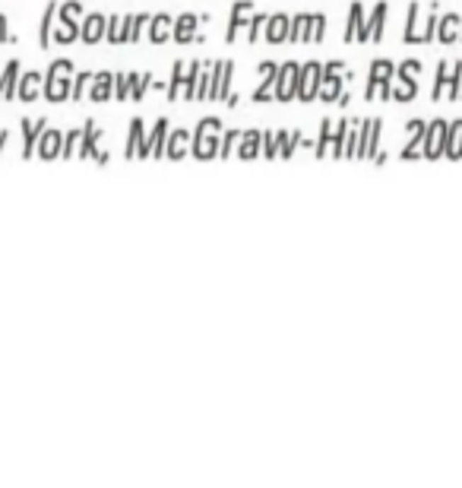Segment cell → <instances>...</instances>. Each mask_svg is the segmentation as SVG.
I'll return each mask as SVG.
<instances>
[{
    "label": "cell",
    "mask_w": 462,
    "mask_h": 488,
    "mask_svg": "<svg viewBox=\"0 0 462 488\" xmlns=\"http://www.w3.org/2000/svg\"><path fill=\"white\" fill-rule=\"evenodd\" d=\"M345 83H351V73H345V64L342 60H329V64H323V73H320V101L326 105H332V101H339V96L345 92Z\"/></svg>",
    "instance_id": "obj_6"
},
{
    "label": "cell",
    "mask_w": 462,
    "mask_h": 488,
    "mask_svg": "<svg viewBox=\"0 0 462 488\" xmlns=\"http://www.w3.org/2000/svg\"><path fill=\"white\" fill-rule=\"evenodd\" d=\"M184 64L181 60H174V67H171V79H168V101H178L181 99V89H184Z\"/></svg>",
    "instance_id": "obj_37"
},
{
    "label": "cell",
    "mask_w": 462,
    "mask_h": 488,
    "mask_svg": "<svg viewBox=\"0 0 462 488\" xmlns=\"http://www.w3.org/2000/svg\"><path fill=\"white\" fill-rule=\"evenodd\" d=\"M168 131H171V127H168L165 118L155 121V127L146 133V137H142V143L137 149V159H149V155L162 159V155H165V143H168Z\"/></svg>",
    "instance_id": "obj_10"
},
{
    "label": "cell",
    "mask_w": 462,
    "mask_h": 488,
    "mask_svg": "<svg viewBox=\"0 0 462 488\" xmlns=\"http://www.w3.org/2000/svg\"><path fill=\"white\" fill-rule=\"evenodd\" d=\"M415 96H418V77L396 79V83H393V101H412Z\"/></svg>",
    "instance_id": "obj_36"
},
{
    "label": "cell",
    "mask_w": 462,
    "mask_h": 488,
    "mask_svg": "<svg viewBox=\"0 0 462 488\" xmlns=\"http://www.w3.org/2000/svg\"><path fill=\"white\" fill-rule=\"evenodd\" d=\"M149 13H127L124 16V26H127V42H140L142 35H146V29H149Z\"/></svg>",
    "instance_id": "obj_35"
},
{
    "label": "cell",
    "mask_w": 462,
    "mask_h": 488,
    "mask_svg": "<svg viewBox=\"0 0 462 488\" xmlns=\"http://www.w3.org/2000/svg\"><path fill=\"white\" fill-rule=\"evenodd\" d=\"M0 42H13V35H10V23H6L4 13H0Z\"/></svg>",
    "instance_id": "obj_56"
},
{
    "label": "cell",
    "mask_w": 462,
    "mask_h": 488,
    "mask_svg": "<svg viewBox=\"0 0 462 488\" xmlns=\"http://www.w3.org/2000/svg\"><path fill=\"white\" fill-rule=\"evenodd\" d=\"M459 86H462V60L456 64H446L440 60L437 64V77H434V89H431V99L440 101V99H450V101H459Z\"/></svg>",
    "instance_id": "obj_5"
},
{
    "label": "cell",
    "mask_w": 462,
    "mask_h": 488,
    "mask_svg": "<svg viewBox=\"0 0 462 488\" xmlns=\"http://www.w3.org/2000/svg\"><path fill=\"white\" fill-rule=\"evenodd\" d=\"M114 99L118 101L130 99V73H114Z\"/></svg>",
    "instance_id": "obj_47"
},
{
    "label": "cell",
    "mask_w": 462,
    "mask_h": 488,
    "mask_svg": "<svg viewBox=\"0 0 462 488\" xmlns=\"http://www.w3.org/2000/svg\"><path fill=\"white\" fill-rule=\"evenodd\" d=\"M219 143H222V121L219 118H203L196 124L193 137H190V155L193 159H219Z\"/></svg>",
    "instance_id": "obj_2"
},
{
    "label": "cell",
    "mask_w": 462,
    "mask_h": 488,
    "mask_svg": "<svg viewBox=\"0 0 462 488\" xmlns=\"http://www.w3.org/2000/svg\"><path fill=\"white\" fill-rule=\"evenodd\" d=\"M190 137H193V133L190 131H184V127H181V131H168V143H165V159H187V152H190Z\"/></svg>",
    "instance_id": "obj_24"
},
{
    "label": "cell",
    "mask_w": 462,
    "mask_h": 488,
    "mask_svg": "<svg viewBox=\"0 0 462 488\" xmlns=\"http://www.w3.org/2000/svg\"><path fill=\"white\" fill-rule=\"evenodd\" d=\"M380 131H383V121L371 118L358 124V149H355V159H373L380 152Z\"/></svg>",
    "instance_id": "obj_8"
},
{
    "label": "cell",
    "mask_w": 462,
    "mask_h": 488,
    "mask_svg": "<svg viewBox=\"0 0 462 488\" xmlns=\"http://www.w3.org/2000/svg\"><path fill=\"white\" fill-rule=\"evenodd\" d=\"M260 77H263V83H257V89H254V101H276L278 64H273V60H263V64H260Z\"/></svg>",
    "instance_id": "obj_14"
},
{
    "label": "cell",
    "mask_w": 462,
    "mask_h": 488,
    "mask_svg": "<svg viewBox=\"0 0 462 488\" xmlns=\"http://www.w3.org/2000/svg\"><path fill=\"white\" fill-rule=\"evenodd\" d=\"M92 77H95V73H89V70H83V73H79V77H77V79H73V89H70V101H79V99H83V92H86V86H89V83H92Z\"/></svg>",
    "instance_id": "obj_50"
},
{
    "label": "cell",
    "mask_w": 462,
    "mask_h": 488,
    "mask_svg": "<svg viewBox=\"0 0 462 488\" xmlns=\"http://www.w3.org/2000/svg\"><path fill=\"white\" fill-rule=\"evenodd\" d=\"M459 42H462V26H459Z\"/></svg>",
    "instance_id": "obj_59"
},
{
    "label": "cell",
    "mask_w": 462,
    "mask_h": 488,
    "mask_svg": "<svg viewBox=\"0 0 462 488\" xmlns=\"http://www.w3.org/2000/svg\"><path fill=\"white\" fill-rule=\"evenodd\" d=\"M105 38H108L111 45H124V42H127V26H124V16H108Z\"/></svg>",
    "instance_id": "obj_38"
},
{
    "label": "cell",
    "mask_w": 462,
    "mask_h": 488,
    "mask_svg": "<svg viewBox=\"0 0 462 488\" xmlns=\"http://www.w3.org/2000/svg\"><path fill=\"white\" fill-rule=\"evenodd\" d=\"M203 16H196V13H181L178 19H174V29H171V38L178 45H190V42H203V35H196V26H200Z\"/></svg>",
    "instance_id": "obj_13"
},
{
    "label": "cell",
    "mask_w": 462,
    "mask_h": 488,
    "mask_svg": "<svg viewBox=\"0 0 462 488\" xmlns=\"http://www.w3.org/2000/svg\"><path fill=\"white\" fill-rule=\"evenodd\" d=\"M437 10H431L424 19H421V6L409 4V16H405V32H402V42L405 45H424L437 38Z\"/></svg>",
    "instance_id": "obj_4"
},
{
    "label": "cell",
    "mask_w": 462,
    "mask_h": 488,
    "mask_svg": "<svg viewBox=\"0 0 462 488\" xmlns=\"http://www.w3.org/2000/svg\"><path fill=\"white\" fill-rule=\"evenodd\" d=\"M19 77H23V70H19V60H10V64L4 67V77H0V92H4V99H16Z\"/></svg>",
    "instance_id": "obj_31"
},
{
    "label": "cell",
    "mask_w": 462,
    "mask_h": 488,
    "mask_svg": "<svg viewBox=\"0 0 462 488\" xmlns=\"http://www.w3.org/2000/svg\"><path fill=\"white\" fill-rule=\"evenodd\" d=\"M263 152V133L260 131H244L237 140V159H257Z\"/></svg>",
    "instance_id": "obj_27"
},
{
    "label": "cell",
    "mask_w": 462,
    "mask_h": 488,
    "mask_svg": "<svg viewBox=\"0 0 462 488\" xmlns=\"http://www.w3.org/2000/svg\"><path fill=\"white\" fill-rule=\"evenodd\" d=\"M418 73H421V60H418V57H412V60H402V64L396 67V77H399V79L418 77Z\"/></svg>",
    "instance_id": "obj_52"
},
{
    "label": "cell",
    "mask_w": 462,
    "mask_h": 488,
    "mask_svg": "<svg viewBox=\"0 0 462 488\" xmlns=\"http://www.w3.org/2000/svg\"><path fill=\"white\" fill-rule=\"evenodd\" d=\"M83 137V131H64V146H60V159H70L77 152V143Z\"/></svg>",
    "instance_id": "obj_48"
},
{
    "label": "cell",
    "mask_w": 462,
    "mask_h": 488,
    "mask_svg": "<svg viewBox=\"0 0 462 488\" xmlns=\"http://www.w3.org/2000/svg\"><path fill=\"white\" fill-rule=\"evenodd\" d=\"M386 16H390V4H386V0H380V4L373 6L371 19L364 23V42H383V26H386Z\"/></svg>",
    "instance_id": "obj_16"
},
{
    "label": "cell",
    "mask_w": 462,
    "mask_h": 488,
    "mask_svg": "<svg viewBox=\"0 0 462 488\" xmlns=\"http://www.w3.org/2000/svg\"><path fill=\"white\" fill-rule=\"evenodd\" d=\"M446 121L434 118L431 124L424 127V143H421V159H444V149H446Z\"/></svg>",
    "instance_id": "obj_9"
},
{
    "label": "cell",
    "mask_w": 462,
    "mask_h": 488,
    "mask_svg": "<svg viewBox=\"0 0 462 488\" xmlns=\"http://www.w3.org/2000/svg\"><path fill=\"white\" fill-rule=\"evenodd\" d=\"M298 73H301V64L295 60H285L278 64V79H276V101H291L298 89Z\"/></svg>",
    "instance_id": "obj_11"
},
{
    "label": "cell",
    "mask_w": 462,
    "mask_h": 488,
    "mask_svg": "<svg viewBox=\"0 0 462 488\" xmlns=\"http://www.w3.org/2000/svg\"><path fill=\"white\" fill-rule=\"evenodd\" d=\"M79 38V32H73V29H64V26H60L57 32H54V42L57 45H73Z\"/></svg>",
    "instance_id": "obj_55"
},
{
    "label": "cell",
    "mask_w": 462,
    "mask_h": 488,
    "mask_svg": "<svg viewBox=\"0 0 462 488\" xmlns=\"http://www.w3.org/2000/svg\"><path fill=\"white\" fill-rule=\"evenodd\" d=\"M326 38V16L323 13H314V26H310V42L320 45Z\"/></svg>",
    "instance_id": "obj_53"
},
{
    "label": "cell",
    "mask_w": 462,
    "mask_h": 488,
    "mask_svg": "<svg viewBox=\"0 0 462 488\" xmlns=\"http://www.w3.org/2000/svg\"><path fill=\"white\" fill-rule=\"evenodd\" d=\"M42 83H45V73L38 70H29L19 77V86H16V99L19 101H35L42 96Z\"/></svg>",
    "instance_id": "obj_22"
},
{
    "label": "cell",
    "mask_w": 462,
    "mask_h": 488,
    "mask_svg": "<svg viewBox=\"0 0 462 488\" xmlns=\"http://www.w3.org/2000/svg\"><path fill=\"white\" fill-rule=\"evenodd\" d=\"M149 86H152V77H149V73H130V99L133 101H140L146 96Z\"/></svg>",
    "instance_id": "obj_44"
},
{
    "label": "cell",
    "mask_w": 462,
    "mask_h": 488,
    "mask_svg": "<svg viewBox=\"0 0 462 488\" xmlns=\"http://www.w3.org/2000/svg\"><path fill=\"white\" fill-rule=\"evenodd\" d=\"M364 4H349V23H345V42H364Z\"/></svg>",
    "instance_id": "obj_20"
},
{
    "label": "cell",
    "mask_w": 462,
    "mask_h": 488,
    "mask_svg": "<svg viewBox=\"0 0 462 488\" xmlns=\"http://www.w3.org/2000/svg\"><path fill=\"white\" fill-rule=\"evenodd\" d=\"M310 26H314V13H295L291 16V29H288V42H310Z\"/></svg>",
    "instance_id": "obj_28"
},
{
    "label": "cell",
    "mask_w": 462,
    "mask_h": 488,
    "mask_svg": "<svg viewBox=\"0 0 462 488\" xmlns=\"http://www.w3.org/2000/svg\"><path fill=\"white\" fill-rule=\"evenodd\" d=\"M288 29H291V16H285V13H276V16L266 19L263 38H266L269 45H282V42H288Z\"/></svg>",
    "instance_id": "obj_23"
},
{
    "label": "cell",
    "mask_w": 462,
    "mask_h": 488,
    "mask_svg": "<svg viewBox=\"0 0 462 488\" xmlns=\"http://www.w3.org/2000/svg\"><path fill=\"white\" fill-rule=\"evenodd\" d=\"M424 127H427V121H409V140H405L399 159H405V162L418 159V155H421V143H424Z\"/></svg>",
    "instance_id": "obj_21"
},
{
    "label": "cell",
    "mask_w": 462,
    "mask_h": 488,
    "mask_svg": "<svg viewBox=\"0 0 462 488\" xmlns=\"http://www.w3.org/2000/svg\"><path fill=\"white\" fill-rule=\"evenodd\" d=\"M89 99L92 101H108L114 99V73L101 70L92 77V86H89Z\"/></svg>",
    "instance_id": "obj_26"
},
{
    "label": "cell",
    "mask_w": 462,
    "mask_h": 488,
    "mask_svg": "<svg viewBox=\"0 0 462 488\" xmlns=\"http://www.w3.org/2000/svg\"><path fill=\"white\" fill-rule=\"evenodd\" d=\"M105 26H108L105 13H89V16L83 19V26H79V38H83L86 45H98L101 38H105Z\"/></svg>",
    "instance_id": "obj_17"
},
{
    "label": "cell",
    "mask_w": 462,
    "mask_h": 488,
    "mask_svg": "<svg viewBox=\"0 0 462 488\" xmlns=\"http://www.w3.org/2000/svg\"><path fill=\"white\" fill-rule=\"evenodd\" d=\"M329 143H332V124H329V118H323L320 121V137H317V143H314V155H317V159H326Z\"/></svg>",
    "instance_id": "obj_42"
},
{
    "label": "cell",
    "mask_w": 462,
    "mask_h": 488,
    "mask_svg": "<svg viewBox=\"0 0 462 488\" xmlns=\"http://www.w3.org/2000/svg\"><path fill=\"white\" fill-rule=\"evenodd\" d=\"M282 140H285V131H263V159H276L278 149H282Z\"/></svg>",
    "instance_id": "obj_39"
},
{
    "label": "cell",
    "mask_w": 462,
    "mask_h": 488,
    "mask_svg": "<svg viewBox=\"0 0 462 488\" xmlns=\"http://www.w3.org/2000/svg\"><path fill=\"white\" fill-rule=\"evenodd\" d=\"M355 149H358V121L345 133V159H355Z\"/></svg>",
    "instance_id": "obj_54"
},
{
    "label": "cell",
    "mask_w": 462,
    "mask_h": 488,
    "mask_svg": "<svg viewBox=\"0 0 462 488\" xmlns=\"http://www.w3.org/2000/svg\"><path fill=\"white\" fill-rule=\"evenodd\" d=\"M301 131H285V140H282V149H278V155H282V159H291V155H295V149L301 146Z\"/></svg>",
    "instance_id": "obj_45"
},
{
    "label": "cell",
    "mask_w": 462,
    "mask_h": 488,
    "mask_svg": "<svg viewBox=\"0 0 462 488\" xmlns=\"http://www.w3.org/2000/svg\"><path fill=\"white\" fill-rule=\"evenodd\" d=\"M200 73H203V64H200V60H193V64L187 67V73H184V89H181V99L193 101V96H196V79H200Z\"/></svg>",
    "instance_id": "obj_40"
},
{
    "label": "cell",
    "mask_w": 462,
    "mask_h": 488,
    "mask_svg": "<svg viewBox=\"0 0 462 488\" xmlns=\"http://www.w3.org/2000/svg\"><path fill=\"white\" fill-rule=\"evenodd\" d=\"M355 124L351 118H345V121H339V127H336V133H332V159H345V133H349V127Z\"/></svg>",
    "instance_id": "obj_41"
},
{
    "label": "cell",
    "mask_w": 462,
    "mask_h": 488,
    "mask_svg": "<svg viewBox=\"0 0 462 488\" xmlns=\"http://www.w3.org/2000/svg\"><path fill=\"white\" fill-rule=\"evenodd\" d=\"M54 6L57 4H47L45 16H42V26H38V45H42V51L51 48V23H54Z\"/></svg>",
    "instance_id": "obj_43"
},
{
    "label": "cell",
    "mask_w": 462,
    "mask_h": 488,
    "mask_svg": "<svg viewBox=\"0 0 462 488\" xmlns=\"http://www.w3.org/2000/svg\"><path fill=\"white\" fill-rule=\"evenodd\" d=\"M209 89H213V67H203V73H200V79H196V96L193 101H200V99H209Z\"/></svg>",
    "instance_id": "obj_46"
},
{
    "label": "cell",
    "mask_w": 462,
    "mask_h": 488,
    "mask_svg": "<svg viewBox=\"0 0 462 488\" xmlns=\"http://www.w3.org/2000/svg\"><path fill=\"white\" fill-rule=\"evenodd\" d=\"M266 13H254V16H250V26H247V38L250 42H257V38L263 35V29H266Z\"/></svg>",
    "instance_id": "obj_49"
},
{
    "label": "cell",
    "mask_w": 462,
    "mask_h": 488,
    "mask_svg": "<svg viewBox=\"0 0 462 488\" xmlns=\"http://www.w3.org/2000/svg\"><path fill=\"white\" fill-rule=\"evenodd\" d=\"M231 79H235V64L231 60H219L213 64V89H209V99H228L231 96Z\"/></svg>",
    "instance_id": "obj_12"
},
{
    "label": "cell",
    "mask_w": 462,
    "mask_h": 488,
    "mask_svg": "<svg viewBox=\"0 0 462 488\" xmlns=\"http://www.w3.org/2000/svg\"><path fill=\"white\" fill-rule=\"evenodd\" d=\"M98 137H101L98 124H95V121H86V124H83V137H79V159H92Z\"/></svg>",
    "instance_id": "obj_34"
},
{
    "label": "cell",
    "mask_w": 462,
    "mask_h": 488,
    "mask_svg": "<svg viewBox=\"0 0 462 488\" xmlns=\"http://www.w3.org/2000/svg\"><path fill=\"white\" fill-rule=\"evenodd\" d=\"M446 159L459 162L462 159V118L453 121L450 127H446V149H444Z\"/></svg>",
    "instance_id": "obj_30"
},
{
    "label": "cell",
    "mask_w": 462,
    "mask_h": 488,
    "mask_svg": "<svg viewBox=\"0 0 462 488\" xmlns=\"http://www.w3.org/2000/svg\"><path fill=\"white\" fill-rule=\"evenodd\" d=\"M6 137H10V133H6V131L0 133V152H4V146H6Z\"/></svg>",
    "instance_id": "obj_58"
},
{
    "label": "cell",
    "mask_w": 462,
    "mask_h": 488,
    "mask_svg": "<svg viewBox=\"0 0 462 488\" xmlns=\"http://www.w3.org/2000/svg\"><path fill=\"white\" fill-rule=\"evenodd\" d=\"M45 127H47V121H45V118H38V121L23 118V159H29V155L35 152L38 137L45 133Z\"/></svg>",
    "instance_id": "obj_25"
},
{
    "label": "cell",
    "mask_w": 462,
    "mask_h": 488,
    "mask_svg": "<svg viewBox=\"0 0 462 488\" xmlns=\"http://www.w3.org/2000/svg\"><path fill=\"white\" fill-rule=\"evenodd\" d=\"M244 131H228L222 133V143H219V159H231V146H237V140H241Z\"/></svg>",
    "instance_id": "obj_51"
},
{
    "label": "cell",
    "mask_w": 462,
    "mask_h": 488,
    "mask_svg": "<svg viewBox=\"0 0 462 488\" xmlns=\"http://www.w3.org/2000/svg\"><path fill=\"white\" fill-rule=\"evenodd\" d=\"M57 16H60V26H64V29L79 32V16H83V4H79V0H67V4H60Z\"/></svg>",
    "instance_id": "obj_33"
},
{
    "label": "cell",
    "mask_w": 462,
    "mask_h": 488,
    "mask_svg": "<svg viewBox=\"0 0 462 488\" xmlns=\"http://www.w3.org/2000/svg\"><path fill=\"white\" fill-rule=\"evenodd\" d=\"M320 73H323V64H317V60H308V64H301V73H298V89H295V99L298 101H314L320 96Z\"/></svg>",
    "instance_id": "obj_7"
},
{
    "label": "cell",
    "mask_w": 462,
    "mask_h": 488,
    "mask_svg": "<svg viewBox=\"0 0 462 488\" xmlns=\"http://www.w3.org/2000/svg\"><path fill=\"white\" fill-rule=\"evenodd\" d=\"M70 89H73V60L70 57L51 60L42 83V96L47 101H70Z\"/></svg>",
    "instance_id": "obj_1"
},
{
    "label": "cell",
    "mask_w": 462,
    "mask_h": 488,
    "mask_svg": "<svg viewBox=\"0 0 462 488\" xmlns=\"http://www.w3.org/2000/svg\"><path fill=\"white\" fill-rule=\"evenodd\" d=\"M60 146H64V131H51V127H45V133L38 137L35 152L42 155L45 162H54V159H60Z\"/></svg>",
    "instance_id": "obj_18"
},
{
    "label": "cell",
    "mask_w": 462,
    "mask_h": 488,
    "mask_svg": "<svg viewBox=\"0 0 462 488\" xmlns=\"http://www.w3.org/2000/svg\"><path fill=\"white\" fill-rule=\"evenodd\" d=\"M92 159L98 162V165H108V159H111V155H108V152H98V149H95V152H92Z\"/></svg>",
    "instance_id": "obj_57"
},
{
    "label": "cell",
    "mask_w": 462,
    "mask_h": 488,
    "mask_svg": "<svg viewBox=\"0 0 462 488\" xmlns=\"http://www.w3.org/2000/svg\"><path fill=\"white\" fill-rule=\"evenodd\" d=\"M171 29H174V19L168 16V13H155V16L149 19L146 35L152 45H165V42H171Z\"/></svg>",
    "instance_id": "obj_19"
},
{
    "label": "cell",
    "mask_w": 462,
    "mask_h": 488,
    "mask_svg": "<svg viewBox=\"0 0 462 488\" xmlns=\"http://www.w3.org/2000/svg\"><path fill=\"white\" fill-rule=\"evenodd\" d=\"M393 83H396V64L390 57H377L371 64L368 86H364V101H390L393 99Z\"/></svg>",
    "instance_id": "obj_3"
},
{
    "label": "cell",
    "mask_w": 462,
    "mask_h": 488,
    "mask_svg": "<svg viewBox=\"0 0 462 488\" xmlns=\"http://www.w3.org/2000/svg\"><path fill=\"white\" fill-rule=\"evenodd\" d=\"M459 26H462L459 13H446V16H440L437 19V42H444V45L459 42Z\"/></svg>",
    "instance_id": "obj_29"
},
{
    "label": "cell",
    "mask_w": 462,
    "mask_h": 488,
    "mask_svg": "<svg viewBox=\"0 0 462 488\" xmlns=\"http://www.w3.org/2000/svg\"><path fill=\"white\" fill-rule=\"evenodd\" d=\"M250 16H254V4L250 0H237L235 6H231V16H228V32H225V42L231 45L237 38V32L244 29V26H250Z\"/></svg>",
    "instance_id": "obj_15"
},
{
    "label": "cell",
    "mask_w": 462,
    "mask_h": 488,
    "mask_svg": "<svg viewBox=\"0 0 462 488\" xmlns=\"http://www.w3.org/2000/svg\"><path fill=\"white\" fill-rule=\"evenodd\" d=\"M142 137H146V124H142V118H133V121H130V131H127L124 159H137V149H140V143H142Z\"/></svg>",
    "instance_id": "obj_32"
}]
</instances>
